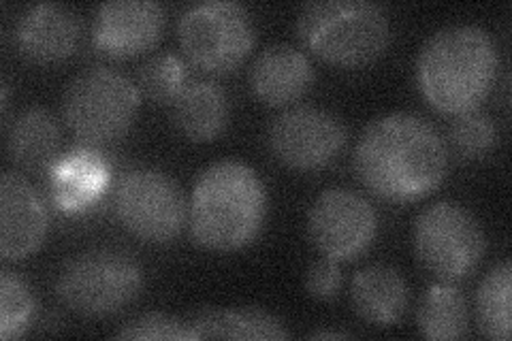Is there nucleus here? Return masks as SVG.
Listing matches in <instances>:
<instances>
[{"mask_svg": "<svg viewBox=\"0 0 512 341\" xmlns=\"http://www.w3.org/2000/svg\"><path fill=\"white\" fill-rule=\"evenodd\" d=\"M139 109V88L122 71L92 64L64 88L62 113L71 131L88 143L122 137Z\"/></svg>", "mask_w": 512, "mask_h": 341, "instance_id": "423d86ee", "label": "nucleus"}, {"mask_svg": "<svg viewBox=\"0 0 512 341\" xmlns=\"http://www.w3.org/2000/svg\"><path fill=\"white\" fill-rule=\"evenodd\" d=\"M107 182V160L90 148H75L52 167L50 192L60 209L77 214L99 201Z\"/></svg>", "mask_w": 512, "mask_h": 341, "instance_id": "dca6fc26", "label": "nucleus"}, {"mask_svg": "<svg viewBox=\"0 0 512 341\" xmlns=\"http://www.w3.org/2000/svg\"><path fill=\"white\" fill-rule=\"evenodd\" d=\"M79 18L60 3L28 7L15 26V43L22 56L32 62L50 64L69 58L79 43Z\"/></svg>", "mask_w": 512, "mask_h": 341, "instance_id": "4468645a", "label": "nucleus"}, {"mask_svg": "<svg viewBox=\"0 0 512 341\" xmlns=\"http://www.w3.org/2000/svg\"><path fill=\"white\" fill-rule=\"evenodd\" d=\"M7 154L28 169L50 165L60 145L56 118L43 107H28L7 126Z\"/></svg>", "mask_w": 512, "mask_h": 341, "instance_id": "aec40b11", "label": "nucleus"}, {"mask_svg": "<svg viewBox=\"0 0 512 341\" xmlns=\"http://www.w3.org/2000/svg\"><path fill=\"white\" fill-rule=\"evenodd\" d=\"M118 339H195L188 320L169 314H141L124 322L114 333Z\"/></svg>", "mask_w": 512, "mask_h": 341, "instance_id": "a878e982", "label": "nucleus"}, {"mask_svg": "<svg viewBox=\"0 0 512 341\" xmlns=\"http://www.w3.org/2000/svg\"><path fill=\"white\" fill-rule=\"evenodd\" d=\"M378 216L372 203L350 188L331 186L314 199L308 211V233L316 250L350 261L372 246Z\"/></svg>", "mask_w": 512, "mask_h": 341, "instance_id": "9b49d317", "label": "nucleus"}, {"mask_svg": "<svg viewBox=\"0 0 512 341\" xmlns=\"http://www.w3.org/2000/svg\"><path fill=\"white\" fill-rule=\"evenodd\" d=\"M352 167L376 197L408 203L438 188L446 175L448 152L442 135L427 120L393 111L363 128Z\"/></svg>", "mask_w": 512, "mask_h": 341, "instance_id": "f257e3e1", "label": "nucleus"}, {"mask_svg": "<svg viewBox=\"0 0 512 341\" xmlns=\"http://www.w3.org/2000/svg\"><path fill=\"white\" fill-rule=\"evenodd\" d=\"M510 288L512 267L508 261L491 267L476 292L478 327L487 337L506 341L510 337Z\"/></svg>", "mask_w": 512, "mask_h": 341, "instance_id": "4be33fe9", "label": "nucleus"}, {"mask_svg": "<svg viewBox=\"0 0 512 341\" xmlns=\"http://www.w3.org/2000/svg\"><path fill=\"white\" fill-rule=\"evenodd\" d=\"M414 254L440 282H459L483 261L487 237L472 211L455 201L427 205L414 222Z\"/></svg>", "mask_w": 512, "mask_h": 341, "instance_id": "0eeeda50", "label": "nucleus"}, {"mask_svg": "<svg viewBox=\"0 0 512 341\" xmlns=\"http://www.w3.org/2000/svg\"><path fill=\"white\" fill-rule=\"evenodd\" d=\"M47 233V207L24 175H0V254L5 261H20L35 252Z\"/></svg>", "mask_w": 512, "mask_h": 341, "instance_id": "ddd939ff", "label": "nucleus"}, {"mask_svg": "<svg viewBox=\"0 0 512 341\" xmlns=\"http://www.w3.org/2000/svg\"><path fill=\"white\" fill-rule=\"evenodd\" d=\"M310 337H314V339H344V337H350V333L323 329V331H314V333H310Z\"/></svg>", "mask_w": 512, "mask_h": 341, "instance_id": "cd10ccee", "label": "nucleus"}, {"mask_svg": "<svg viewBox=\"0 0 512 341\" xmlns=\"http://www.w3.org/2000/svg\"><path fill=\"white\" fill-rule=\"evenodd\" d=\"M35 312V299L26 282L9 269L0 271V337H20L30 316Z\"/></svg>", "mask_w": 512, "mask_h": 341, "instance_id": "b1692460", "label": "nucleus"}, {"mask_svg": "<svg viewBox=\"0 0 512 341\" xmlns=\"http://www.w3.org/2000/svg\"><path fill=\"white\" fill-rule=\"evenodd\" d=\"M195 339H286L284 324L261 307H203L188 318Z\"/></svg>", "mask_w": 512, "mask_h": 341, "instance_id": "6ab92c4d", "label": "nucleus"}, {"mask_svg": "<svg viewBox=\"0 0 512 341\" xmlns=\"http://www.w3.org/2000/svg\"><path fill=\"white\" fill-rule=\"evenodd\" d=\"M173 122L192 141L216 139L229 122V96L214 81H188L173 101Z\"/></svg>", "mask_w": 512, "mask_h": 341, "instance_id": "a211bd4d", "label": "nucleus"}, {"mask_svg": "<svg viewBox=\"0 0 512 341\" xmlns=\"http://www.w3.org/2000/svg\"><path fill=\"white\" fill-rule=\"evenodd\" d=\"M498 47L489 30L451 24L436 30L416 58V84L425 101L442 113L476 109L498 73Z\"/></svg>", "mask_w": 512, "mask_h": 341, "instance_id": "7ed1b4c3", "label": "nucleus"}, {"mask_svg": "<svg viewBox=\"0 0 512 341\" xmlns=\"http://www.w3.org/2000/svg\"><path fill=\"white\" fill-rule=\"evenodd\" d=\"M340 261L323 256L308 269L306 273V290L314 299H331L340 292L342 286V271Z\"/></svg>", "mask_w": 512, "mask_h": 341, "instance_id": "bb28decb", "label": "nucleus"}, {"mask_svg": "<svg viewBox=\"0 0 512 341\" xmlns=\"http://www.w3.org/2000/svg\"><path fill=\"white\" fill-rule=\"evenodd\" d=\"M314 81L310 58L288 43L267 45L250 67L252 92L267 105H288L306 94Z\"/></svg>", "mask_w": 512, "mask_h": 341, "instance_id": "2eb2a0df", "label": "nucleus"}, {"mask_svg": "<svg viewBox=\"0 0 512 341\" xmlns=\"http://www.w3.org/2000/svg\"><path fill=\"white\" fill-rule=\"evenodd\" d=\"M165 28V9L156 0H111L92 20V41L101 52L126 58L150 50Z\"/></svg>", "mask_w": 512, "mask_h": 341, "instance_id": "f8f14e48", "label": "nucleus"}, {"mask_svg": "<svg viewBox=\"0 0 512 341\" xmlns=\"http://www.w3.org/2000/svg\"><path fill=\"white\" fill-rule=\"evenodd\" d=\"M141 284L143 271L131 254L118 248H90L62 265L56 295L75 314L103 318L131 303Z\"/></svg>", "mask_w": 512, "mask_h": 341, "instance_id": "39448f33", "label": "nucleus"}, {"mask_svg": "<svg viewBox=\"0 0 512 341\" xmlns=\"http://www.w3.org/2000/svg\"><path fill=\"white\" fill-rule=\"evenodd\" d=\"M350 299L361 320L376 327H389L406 312L408 286L397 269L389 265H367L352 278Z\"/></svg>", "mask_w": 512, "mask_h": 341, "instance_id": "f3484780", "label": "nucleus"}, {"mask_svg": "<svg viewBox=\"0 0 512 341\" xmlns=\"http://www.w3.org/2000/svg\"><path fill=\"white\" fill-rule=\"evenodd\" d=\"M267 216V190L246 162L233 158L205 167L190 192V235L205 250L233 252L261 233Z\"/></svg>", "mask_w": 512, "mask_h": 341, "instance_id": "f03ea898", "label": "nucleus"}, {"mask_svg": "<svg viewBox=\"0 0 512 341\" xmlns=\"http://www.w3.org/2000/svg\"><path fill=\"white\" fill-rule=\"evenodd\" d=\"M303 45L335 67H363L387 50L389 15L367 0H318L303 5L297 18Z\"/></svg>", "mask_w": 512, "mask_h": 341, "instance_id": "20e7f679", "label": "nucleus"}, {"mask_svg": "<svg viewBox=\"0 0 512 341\" xmlns=\"http://www.w3.org/2000/svg\"><path fill=\"white\" fill-rule=\"evenodd\" d=\"M416 324L427 339H459L468 335L470 314L466 297L451 282L434 284L416 307Z\"/></svg>", "mask_w": 512, "mask_h": 341, "instance_id": "412c9836", "label": "nucleus"}, {"mask_svg": "<svg viewBox=\"0 0 512 341\" xmlns=\"http://www.w3.org/2000/svg\"><path fill=\"white\" fill-rule=\"evenodd\" d=\"M114 209L124 229L148 243L175 239L186 222V201L178 182L154 167H135L120 177Z\"/></svg>", "mask_w": 512, "mask_h": 341, "instance_id": "1a4fd4ad", "label": "nucleus"}, {"mask_svg": "<svg viewBox=\"0 0 512 341\" xmlns=\"http://www.w3.org/2000/svg\"><path fill=\"white\" fill-rule=\"evenodd\" d=\"M346 143V128L338 116L314 105L284 109L267 128V145L284 167L316 171L327 167Z\"/></svg>", "mask_w": 512, "mask_h": 341, "instance_id": "9d476101", "label": "nucleus"}, {"mask_svg": "<svg viewBox=\"0 0 512 341\" xmlns=\"http://www.w3.org/2000/svg\"><path fill=\"white\" fill-rule=\"evenodd\" d=\"M178 37L192 64L207 73H227L252 50L254 26L244 5L205 0L184 9Z\"/></svg>", "mask_w": 512, "mask_h": 341, "instance_id": "6e6552de", "label": "nucleus"}, {"mask_svg": "<svg viewBox=\"0 0 512 341\" xmlns=\"http://www.w3.org/2000/svg\"><path fill=\"white\" fill-rule=\"evenodd\" d=\"M451 141L463 158H478L485 156L498 141V128L487 113L470 109L453 120Z\"/></svg>", "mask_w": 512, "mask_h": 341, "instance_id": "393cba45", "label": "nucleus"}, {"mask_svg": "<svg viewBox=\"0 0 512 341\" xmlns=\"http://www.w3.org/2000/svg\"><path fill=\"white\" fill-rule=\"evenodd\" d=\"M139 88L154 103H173L188 84L184 62L171 52H158L139 67Z\"/></svg>", "mask_w": 512, "mask_h": 341, "instance_id": "5701e85b", "label": "nucleus"}]
</instances>
